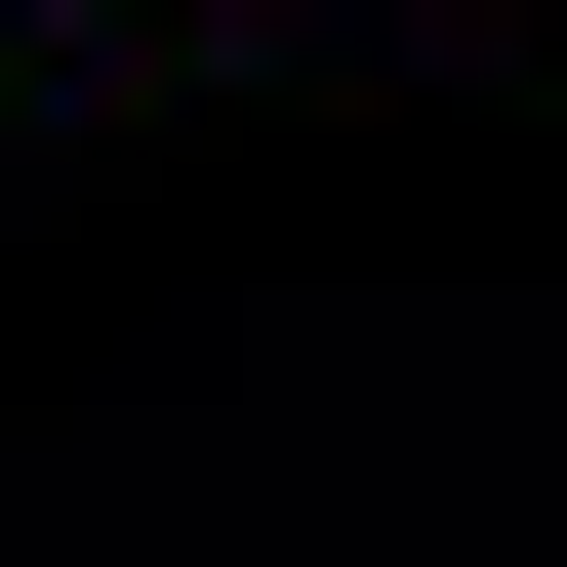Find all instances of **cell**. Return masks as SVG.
Wrapping results in <instances>:
<instances>
[{"instance_id": "cell-1", "label": "cell", "mask_w": 567, "mask_h": 567, "mask_svg": "<svg viewBox=\"0 0 567 567\" xmlns=\"http://www.w3.org/2000/svg\"><path fill=\"white\" fill-rule=\"evenodd\" d=\"M0 41H41V0H0Z\"/></svg>"}]
</instances>
